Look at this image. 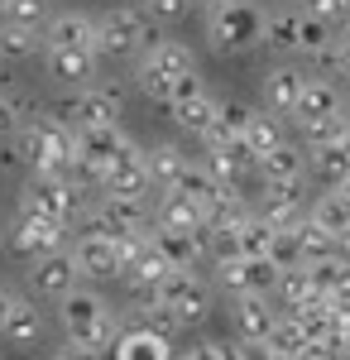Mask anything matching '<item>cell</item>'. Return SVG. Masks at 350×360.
Wrapping results in <instances>:
<instances>
[{
    "label": "cell",
    "instance_id": "7c38bea8",
    "mask_svg": "<svg viewBox=\"0 0 350 360\" xmlns=\"http://www.w3.org/2000/svg\"><path fill=\"white\" fill-rule=\"evenodd\" d=\"M77 259H72V250H48V255H39V259H29V288L39 293V298H67L72 288H77Z\"/></svg>",
    "mask_w": 350,
    "mask_h": 360
},
{
    "label": "cell",
    "instance_id": "44dd1931",
    "mask_svg": "<svg viewBox=\"0 0 350 360\" xmlns=\"http://www.w3.org/2000/svg\"><path fill=\"white\" fill-rule=\"evenodd\" d=\"M307 168H312L317 178H326V183H341V178H350V125H346L336 139H331V144H312Z\"/></svg>",
    "mask_w": 350,
    "mask_h": 360
},
{
    "label": "cell",
    "instance_id": "b9f144b4",
    "mask_svg": "<svg viewBox=\"0 0 350 360\" xmlns=\"http://www.w3.org/2000/svg\"><path fill=\"white\" fill-rule=\"evenodd\" d=\"M53 360H96V356H91V351H82V346H72V341H67V346H63V351H58Z\"/></svg>",
    "mask_w": 350,
    "mask_h": 360
},
{
    "label": "cell",
    "instance_id": "4fadbf2b",
    "mask_svg": "<svg viewBox=\"0 0 350 360\" xmlns=\"http://www.w3.org/2000/svg\"><path fill=\"white\" fill-rule=\"evenodd\" d=\"M63 231H67V226L53 221V217L20 212L15 226H10V245H15V255H25V259H39V255H48V250H63Z\"/></svg>",
    "mask_w": 350,
    "mask_h": 360
},
{
    "label": "cell",
    "instance_id": "8fae6325",
    "mask_svg": "<svg viewBox=\"0 0 350 360\" xmlns=\"http://www.w3.org/2000/svg\"><path fill=\"white\" fill-rule=\"evenodd\" d=\"M106 193H120V197H149L154 193V178H149V164H144V149L135 139H120L115 144V159L106 168Z\"/></svg>",
    "mask_w": 350,
    "mask_h": 360
},
{
    "label": "cell",
    "instance_id": "7402d4cb",
    "mask_svg": "<svg viewBox=\"0 0 350 360\" xmlns=\"http://www.w3.org/2000/svg\"><path fill=\"white\" fill-rule=\"evenodd\" d=\"M254 164V154L245 149L240 139H221V144H207V159H202V168L212 173L216 183H235L245 168Z\"/></svg>",
    "mask_w": 350,
    "mask_h": 360
},
{
    "label": "cell",
    "instance_id": "d590c367",
    "mask_svg": "<svg viewBox=\"0 0 350 360\" xmlns=\"http://www.w3.org/2000/svg\"><path fill=\"white\" fill-rule=\"evenodd\" d=\"M144 15L159 25V20H183V15H192V0H144Z\"/></svg>",
    "mask_w": 350,
    "mask_h": 360
},
{
    "label": "cell",
    "instance_id": "30bf717a",
    "mask_svg": "<svg viewBox=\"0 0 350 360\" xmlns=\"http://www.w3.org/2000/svg\"><path fill=\"white\" fill-rule=\"evenodd\" d=\"M216 278L231 293H273L278 264L269 255H226V259H216Z\"/></svg>",
    "mask_w": 350,
    "mask_h": 360
},
{
    "label": "cell",
    "instance_id": "7a4b0ae2",
    "mask_svg": "<svg viewBox=\"0 0 350 360\" xmlns=\"http://www.w3.org/2000/svg\"><path fill=\"white\" fill-rule=\"evenodd\" d=\"M264 10L254 0H207V39L221 53H245L264 44Z\"/></svg>",
    "mask_w": 350,
    "mask_h": 360
},
{
    "label": "cell",
    "instance_id": "d6a6232c",
    "mask_svg": "<svg viewBox=\"0 0 350 360\" xmlns=\"http://www.w3.org/2000/svg\"><path fill=\"white\" fill-rule=\"evenodd\" d=\"M297 34H302V10H283L264 20V44L278 53H297Z\"/></svg>",
    "mask_w": 350,
    "mask_h": 360
},
{
    "label": "cell",
    "instance_id": "5bb4252c",
    "mask_svg": "<svg viewBox=\"0 0 350 360\" xmlns=\"http://www.w3.org/2000/svg\"><path fill=\"white\" fill-rule=\"evenodd\" d=\"M149 197H120V193H106L101 207H96V226L110 231V236H139L149 226Z\"/></svg>",
    "mask_w": 350,
    "mask_h": 360
},
{
    "label": "cell",
    "instance_id": "e575fe53",
    "mask_svg": "<svg viewBox=\"0 0 350 360\" xmlns=\"http://www.w3.org/2000/svg\"><path fill=\"white\" fill-rule=\"evenodd\" d=\"M0 20L5 25H44L48 20V0H5L0 5Z\"/></svg>",
    "mask_w": 350,
    "mask_h": 360
},
{
    "label": "cell",
    "instance_id": "ffe728a7",
    "mask_svg": "<svg viewBox=\"0 0 350 360\" xmlns=\"http://www.w3.org/2000/svg\"><path fill=\"white\" fill-rule=\"evenodd\" d=\"M149 240H154V250H159L173 269H192V259L207 255V226L202 231H154Z\"/></svg>",
    "mask_w": 350,
    "mask_h": 360
},
{
    "label": "cell",
    "instance_id": "484cf974",
    "mask_svg": "<svg viewBox=\"0 0 350 360\" xmlns=\"http://www.w3.org/2000/svg\"><path fill=\"white\" fill-rule=\"evenodd\" d=\"M240 144L254 154V164H259L269 149H278V144H283V125H278V115L249 111V115H245V130H240Z\"/></svg>",
    "mask_w": 350,
    "mask_h": 360
},
{
    "label": "cell",
    "instance_id": "8992f818",
    "mask_svg": "<svg viewBox=\"0 0 350 360\" xmlns=\"http://www.w3.org/2000/svg\"><path fill=\"white\" fill-rule=\"evenodd\" d=\"M144 240V231L139 236H110L101 226H91V231H82L77 245H72V259H77V274L82 278H120V264L130 259V250Z\"/></svg>",
    "mask_w": 350,
    "mask_h": 360
},
{
    "label": "cell",
    "instance_id": "5b68a950",
    "mask_svg": "<svg viewBox=\"0 0 350 360\" xmlns=\"http://www.w3.org/2000/svg\"><path fill=\"white\" fill-rule=\"evenodd\" d=\"M192 72H197L192 49L173 44V39H159V44H149V49H144L135 77H139V91H144V96H154V101H163V106H168L173 86L183 82V77H192Z\"/></svg>",
    "mask_w": 350,
    "mask_h": 360
},
{
    "label": "cell",
    "instance_id": "e0dca14e",
    "mask_svg": "<svg viewBox=\"0 0 350 360\" xmlns=\"http://www.w3.org/2000/svg\"><path fill=\"white\" fill-rule=\"evenodd\" d=\"M235 327H240V341H269L273 322H278V312H273L269 293H235Z\"/></svg>",
    "mask_w": 350,
    "mask_h": 360
},
{
    "label": "cell",
    "instance_id": "d6986e66",
    "mask_svg": "<svg viewBox=\"0 0 350 360\" xmlns=\"http://www.w3.org/2000/svg\"><path fill=\"white\" fill-rule=\"evenodd\" d=\"M115 360H173V346H168L163 332L120 327V332H115Z\"/></svg>",
    "mask_w": 350,
    "mask_h": 360
},
{
    "label": "cell",
    "instance_id": "f6af8a7d",
    "mask_svg": "<svg viewBox=\"0 0 350 360\" xmlns=\"http://www.w3.org/2000/svg\"><path fill=\"white\" fill-rule=\"evenodd\" d=\"M341 259H346V264H350V231H346V236H341Z\"/></svg>",
    "mask_w": 350,
    "mask_h": 360
},
{
    "label": "cell",
    "instance_id": "8d00e7d4",
    "mask_svg": "<svg viewBox=\"0 0 350 360\" xmlns=\"http://www.w3.org/2000/svg\"><path fill=\"white\" fill-rule=\"evenodd\" d=\"M307 15H317V20H350V0H307Z\"/></svg>",
    "mask_w": 350,
    "mask_h": 360
},
{
    "label": "cell",
    "instance_id": "c3c4849f",
    "mask_svg": "<svg viewBox=\"0 0 350 360\" xmlns=\"http://www.w3.org/2000/svg\"><path fill=\"white\" fill-rule=\"evenodd\" d=\"M0 5H5V0H0Z\"/></svg>",
    "mask_w": 350,
    "mask_h": 360
},
{
    "label": "cell",
    "instance_id": "f35d334b",
    "mask_svg": "<svg viewBox=\"0 0 350 360\" xmlns=\"http://www.w3.org/2000/svg\"><path fill=\"white\" fill-rule=\"evenodd\" d=\"M178 360H231V356H226L221 346H192L188 356H178Z\"/></svg>",
    "mask_w": 350,
    "mask_h": 360
},
{
    "label": "cell",
    "instance_id": "4dcf8cb0",
    "mask_svg": "<svg viewBox=\"0 0 350 360\" xmlns=\"http://www.w3.org/2000/svg\"><path fill=\"white\" fill-rule=\"evenodd\" d=\"M297 245H302V264H317V259L341 255V240H336L331 231H322L312 217H302V221H297Z\"/></svg>",
    "mask_w": 350,
    "mask_h": 360
},
{
    "label": "cell",
    "instance_id": "836d02e7",
    "mask_svg": "<svg viewBox=\"0 0 350 360\" xmlns=\"http://www.w3.org/2000/svg\"><path fill=\"white\" fill-rule=\"evenodd\" d=\"M307 217L322 226V231H331L336 240H341V236L350 231V207H346V202H341L336 193H322L317 202H312V212H307Z\"/></svg>",
    "mask_w": 350,
    "mask_h": 360
},
{
    "label": "cell",
    "instance_id": "ab89813d",
    "mask_svg": "<svg viewBox=\"0 0 350 360\" xmlns=\"http://www.w3.org/2000/svg\"><path fill=\"white\" fill-rule=\"evenodd\" d=\"M15 303H20V298L0 288V332H5V322H10V312H15Z\"/></svg>",
    "mask_w": 350,
    "mask_h": 360
},
{
    "label": "cell",
    "instance_id": "ac0fdd59",
    "mask_svg": "<svg viewBox=\"0 0 350 360\" xmlns=\"http://www.w3.org/2000/svg\"><path fill=\"white\" fill-rule=\"evenodd\" d=\"M48 49H91L96 53V20L91 15H53L44 25V53Z\"/></svg>",
    "mask_w": 350,
    "mask_h": 360
},
{
    "label": "cell",
    "instance_id": "1f68e13d",
    "mask_svg": "<svg viewBox=\"0 0 350 360\" xmlns=\"http://www.w3.org/2000/svg\"><path fill=\"white\" fill-rule=\"evenodd\" d=\"M273 293L283 298V307L293 312V307L312 303V298H322L317 288H312V274H307V264H297V269H278V283H273Z\"/></svg>",
    "mask_w": 350,
    "mask_h": 360
},
{
    "label": "cell",
    "instance_id": "3957f363",
    "mask_svg": "<svg viewBox=\"0 0 350 360\" xmlns=\"http://www.w3.org/2000/svg\"><path fill=\"white\" fill-rule=\"evenodd\" d=\"M20 154L34 173H63L72 168V154H77V139H72V125L67 120H53V115H34L20 125Z\"/></svg>",
    "mask_w": 350,
    "mask_h": 360
},
{
    "label": "cell",
    "instance_id": "cb8c5ba5",
    "mask_svg": "<svg viewBox=\"0 0 350 360\" xmlns=\"http://www.w3.org/2000/svg\"><path fill=\"white\" fill-rule=\"evenodd\" d=\"M202 212L183 193H159L154 202V231H202Z\"/></svg>",
    "mask_w": 350,
    "mask_h": 360
},
{
    "label": "cell",
    "instance_id": "83f0119b",
    "mask_svg": "<svg viewBox=\"0 0 350 360\" xmlns=\"http://www.w3.org/2000/svg\"><path fill=\"white\" fill-rule=\"evenodd\" d=\"M91 68H96V53L91 49H48V72L58 82H91Z\"/></svg>",
    "mask_w": 350,
    "mask_h": 360
},
{
    "label": "cell",
    "instance_id": "52a82bcc",
    "mask_svg": "<svg viewBox=\"0 0 350 360\" xmlns=\"http://www.w3.org/2000/svg\"><path fill=\"white\" fill-rule=\"evenodd\" d=\"M168 115H173V120H178L188 135L202 139V135H207V130L216 125V115H221V101H216L212 91L202 86V77L192 72V77H183V82L173 86V96H168Z\"/></svg>",
    "mask_w": 350,
    "mask_h": 360
},
{
    "label": "cell",
    "instance_id": "60d3db41",
    "mask_svg": "<svg viewBox=\"0 0 350 360\" xmlns=\"http://www.w3.org/2000/svg\"><path fill=\"white\" fill-rule=\"evenodd\" d=\"M10 130H15V106L0 96V135H10Z\"/></svg>",
    "mask_w": 350,
    "mask_h": 360
},
{
    "label": "cell",
    "instance_id": "7dc6e473",
    "mask_svg": "<svg viewBox=\"0 0 350 360\" xmlns=\"http://www.w3.org/2000/svg\"><path fill=\"white\" fill-rule=\"evenodd\" d=\"M192 5H207V0H192Z\"/></svg>",
    "mask_w": 350,
    "mask_h": 360
},
{
    "label": "cell",
    "instance_id": "603a6c76",
    "mask_svg": "<svg viewBox=\"0 0 350 360\" xmlns=\"http://www.w3.org/2000/svg\"><path fill=\"white\" fill-rule=\"evenodd\" d=\"M144 164H149V178H154V193H173L192 159L178 144H154V149H144Z\"/></svg>",
    "mask_w": 350,
    "mask_h": 360
},
{
    "label": "cell",
    "instance_id": "f1b7e54d",
    "mask_svg": "<svg viewBox=\"0 0 350 360\" xmlns=\"http://www.w3.org/2000/svg\"><path fill=\"white\" fill-rule=\"evenodd\" d=\"M0 336H5L10 346H20V351H29V346H39V336H44V317H39V307H29L25 298H20Z\"/></svg>",
    "mask_w": 350,
    "mask_h": 360
},
{
    "label": "cell",
    "instance_id": "9c48e42d",
    "mask_svg": "<svg viewBox=\"0 0 350 360\" xmlns=\"http://www.w3.org/2000/svg\"><path fill=\"white\" fill-rule=\"evenodd\" d=\"M25 212H39V217H53L67 226L77 212V188L63 173H34L25 183Z\"/></svg>",
    "mask_w": 350,
    "mask_h": 360
},
{
    "label": "cell",
    "instance_id": "2e32d148",
    "mask_svg": "<svg viewBox=\"0 0 350 360\" xmlns=\"http://www.w3.org/2000/svg\"><path fill=\"white\" fill-rule=\"evenodd\" d=\"M120 115V96L110 86H82L77 101L67 106V125L72 130H101V125H115Z\"/></svg>",
    "mask_w": 350,
    "mask_h": 360
},
{
    "label": "cell",
    "instance_id": "9a60e30c",
    "mask_svg": "<svg viewBox=\"0 0 350 360\" xmlns=\"http://www.w3.org/2000/svg\"><path fill=\"white\" fill-rule=\"evenodd\" d=\"M168 274H173V264H168L159 250H154V240H149V236H144V240L130 250V259L120 264V278H125L135 293H144V298H154V293H159V283Z\"/></svg>",
    "mask_w": 350,
    "mask_h": 360
},
{
    "label": "cell",
    "instance_id": "6da1fadb",
    "mask_svg": "<svg viewBox=\"0 0 350 360\" xmlns=\"http://www.w3.org/2000/svg\"><path fill=\"white\" fill-rule=\"evenodd\" d=\"M63 332L72 346L82 351H91V356H101L106 346H115V332H120V322H115V312L106 307L101 293H91V288H72L67 298H63Z\"/></svg>",
    "mask_w": 350,
    "mask_h": 360
},
{
    "label": "cell",
    "instance_id": "277c9868",
    "mask_svg": "<svg viewBox=\"0 0 350 360\" xmlns=\"http://www.w3.org/2000/svg\"><path fill=\"white\" fill-rule=\"evenodd\" d=\"M154 44V20L144 5H115L110 15L96 20V58H130Z\"/></svg>",
    "mask_w": 350,
    "mask_h": 360
},
{
    "label": "cell",
    "instance_id": "d4e9b609",
    "mask_svg": "<svg viewBox=\"0 0 350 360\" xmlns=\"http://www.w3.org/2000/svg\"><path fill=\"white\" fill-rule=\"evenodd\" d=\"M302 72L297 68H273L269 77H264V106H269L273 115H293L297 96H302Z\"/></svg>",
    "mask_w": 350,
    "mask_h": 360
},
{
    "label": "cell",
    "instance_id": "ee69618b",
    "mask_svg": "<svg viewBox=\"0 0 350 360\" xmlns=\"http://www.w3.org/2000/svg\"><path fill=\"white\" fill-rule=\"evenodd\" d=\"M336 44H341V49H350V20L341 25V34H336Z\"/></svg>",
    "mask_w": 350,
    "mask_h": 360
},
{
    "label": "cell",
    "instance_id": "f546056e",
    "mask_svg": "<svg viewBox=\"0 0 350 360\" xmlns=\"http://www.w3.org/2000/svg\"><path fill=\"white\" fill-rule=\"evenodd\" d=\"M34 53H44V34L34 25H5L0 20V58L20 63V58H34Z\"/></svg>",
    "mask_w": 350,
    "mask_h": 360
},
{
    "label": "cell",
    "instance_id": "7bdbcfd3",
    "mask_svg": "<svg viewBox=\"0 0 350 360\" xmlns=\"http://www.w3.org/2000/svg\"><path fill=\"white\" fill-rule=\"evenodd\" d=\"M331 193H336V197H341V202L350 207V178H341V183H331Z\"/></svg>",
    "mask_w": 350,
    "mask_h": 360
},
{
    "label": "cell",
    "instance_id": "bcb514c9",
    "mask_svg": "<svg viewBox=\"0 0 350 360\" xmlns=\"http://www.w3.org/2000/svg\"><path fill=\"white\" fill-rule=\"evenodd\" d=\"M346 125H350V101H346Z\"/></svg>",
    "mask_w": 350,
    "mask_h": 360
},
{
    "label": "cell",
    "instance_id": "ba28073f",
    "mask_svg": "<svg viewBox=\"0 0 350 360\" xmlns=\"http://www.w3.org/2000/svg\"><path fill=\"white\" fill-rule=\"evenodd\" d=\"M173 317H178V327H192V322H207V312H212V298H207V283L192 274V269H173V274L159 283V293H154Z\"/></svg>",
    "mask_w": 350,
    "mask_h": 360
},
{
    "label": "cell",
    "instance_id": "4316f807",
    "mask_svg": "<svg viewBox=\"0 0 350 360\" xmlns=\"http://www.w3.org/2000/svg\"><path fill=\"white\" fill-rule=\"evenodd\" d=\"M259 173H264V183H293V178H302L307 173V154L297 149V144H278V149H269L264 159H259Z\"/></svg>",
    "mask_w": 350,
    "mask_h": 360
},
{
    "label": "cell",
    "instance_id": "74e56055",
    "mask_svg": "<svg viewBox=\"0 0 350 360\" xmlns=\"http://www.w3.org/2000/svg\"><path fill=\"white\" fill-rule=\"evenodd\" d=\"M231 360H283V356L273 351L269 341H240V346L231 351Z\"/></svg>",
    "mask_w": 350,
    "mask_h": 360
}]
</instances>
